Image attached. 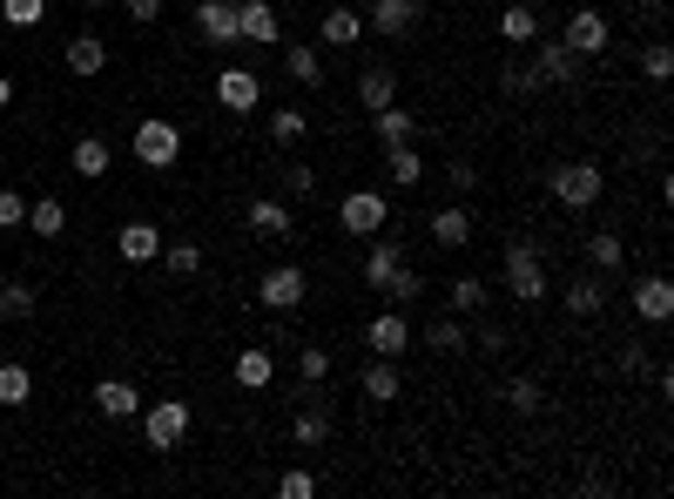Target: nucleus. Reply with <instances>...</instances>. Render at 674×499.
<instances>
[{"mask_svg": "<svg viewBox=\"0 0 674 499\" xmlns=\"http://www.w3.org/2000/svg\"><path fill=\"white\" fill-rule=\"evenodd\" d=\"M506 405H512V412H527V418H533V412L546 405V392L533 385V378H512V392H506Z\"/></svg>", "mask_w": 674, "mask_h": 499, "instance_id": "49530a36", "label": "nucleus"}, {"mask_svg": "<svg viewBox=\"0 0 674 499\" xmlns=\"http://www.w3.org/2000/svg\"><path fill=\"white\" fill-rule=\"evenodd\" d=\"M61 61H68V74H102V68H108V48H102V34H74Z\"/></svg>", "mask_w": 674, "mask_h": 499, "instance_id": "cd10ccee", "label": "nucleus"}, {"mask_svg": "<svg viewBox=\"0 0 674 499\" xmlns=\"http://www.w3.org/2000/svg\"><path fill=\"white\" fill-rule=\"evenodd\" d=\"M42 14H48V0H0V21L8 27H42Z\"/></svg>", "mask_w": 674, "mask_h": 499, "instance_id": "79ce46f5", "label": "nucleus"}, {"mask_svg": "<svg viewBox=\"0 0 674 499\" xmlns=\"http://www.w3.org/2000/svg\"><path fill=\"white\" fill-rule=\"evenodd\" d=\"M122 8H129V14H135V21H142V27H149V21H155V14H163V0H122Z\"/></svg>", "mask_w": 674, "mask_h": 499, "instance_id": "3c124183", "label": "nucleus"}, {"mask_svg": "<svg viewBox=\"0 0 674 499\" xmlns=\"http://www.w3.org/2000/svg\"><path fill=\"white\" fill-rule=\"evenodd\" d=\"M391 102H399V74H391L385 61H371V68L358 74V108L378 115V108H391Z\"/></svg>", "mask_w": 674, "mask_h": 499, "instance_id": "dca6fc26", "label": "nucleus"}, {"mask_svg": "<svg viewBox=\"0 0 674 499\" xmlns=\"http://www.w3.org/2000/svg\"><path fill=\"white\" fill-rule=\"evenodd\" d=\"M163 263L176 277H196V271H203V243H163Z\"/></svg>", "mask_w": 674, "mask_h": 499, "instance_id": "ea45409f", "label": "nucleus"}, {"mask_svg": "<svg viewBox=\"0 0 674 499\" xmlns=\"http://www.w3.org/2000/svg\"><path fill=\"white\" fill-rule=\"evenodd\" d=\"M560 304H567L574 318H601V311H607V284H601V271H593V277H574V284L560 290Z\"/></svg>", "mask_w": 674, "mask_h": 499, "instance_id": "412c9836", "label": "nucleus"}, {"mask_svg": "<svg viewBox=\"0 0 674 499\" xmlns=\"http://www.w3.org/2000/svg\"><path fill=\"white\" fill-rule=\"evenodd\" d=\"M310 135V122H304V108H276L270 115V142H284V148H297Z\"/></svg>", "mask_w": 674, "mask_h": 499, "instance_id": "4c0bfd02", "label": "nucleus"}, {"mask_svg": "<svg viewBox=\"0 0 674 499\" xmlns=\"http://www.w3.org/2000/svg\"><path fill=\"white\" fill-rule=\"evenodd\" d=\"M142 426H149V445H155V452H176V445L189 439V405H182V399H155V405H142Z\"/></svg>", "mask_w": 674, "mask_h": 499, "instance_id": "423d86ee", "label": "nucleus"}, {"mask_svg": "<svg viewBox=\"0 0 674 499\" xmlns=\"http://www.w3.org/2000/svg\"><path fill=\"white\" fill-rule=\"evenodd\" d=\"M250 229H257V237H291V203L257 197V203H250Z\"/></svg>", "mask_w": 674, "mask_h": 499, "instance_id": "c756f323", "label": "nucleus"}, {"mask_svg": "<svg viewBox=\"0 0 674 499\" xmlns=\"http://www.w3.org/2000/svg\"><path fill=\"white\" fill-rule=\"evenodd\" d=\"M506 290L520 297V304H546V263H540V243H506Z\"/></svg>", "mask_w": 674, "mask_h": 499, "instance_id": "f03ea898", "label": "nucleus"}, {"mask_svg": "<svg viewBox=\"0 0 674 499\" xmlns=\"http://www.w3.org/2000/svg\"><path fill=\"white\" fill-rule=\"evenodd\" d=\"M216 102H223L229 115H257V102H263V74H250V68H223V74H216Z\"/></svg>", "mask_w": 674, "mask_h": 499, "instance_id": "1a4fd4ad", "label": "nucleus"}, {"mask_svg": "<svg viewBox=\"0 0 674 499\" xmlns=\"http://www.w3.org/2000/svg\"><path fill=\"white\" fill-rule=\"evenodd\" d=\"M446 311H459V318H480V311H486V284L472 277V271H459V277L446 284Z\"/></svg>", "mask_w": 674, "mask_h": 499, "instance_id": "a878e982", "label": "nucleus"}, {"mask_svg": "<svg viewBox=\"0 0 674 499\" xmlns=\"http://www.w3.org/2000/svg\"><path fill=\"white\" fill-rule=\"evenodd\" d=\"M82 8H88V14H102V8H108V0H82Z\"/></svg>", "mask_w": 674, "mask_h": 499, "instance_id": "5fc2aeb1", "label": "nucleus"}, {"mask_svg": "<svg viewBox=\"0 0 674 499\" xmlns=\"http://www.w3.org/2000/svg\"><path fill=\"white\" fill-rule=\"evenodd\" d=\"M304 297H310V271H304V263H276V271L257 277V304L276 311V318H291Z\"/></svg>", "mask_w": 674, "mask_h": 499, "instance_id": "7ed1b4c3", "label": "nucleus"}, {"mask_svg": "<svg viewBox=\"0 0 674 499\" xmlns=\"http://www.w3.org/2000/svg\"><path fill=\"white\" fill-rule=\"evenodd\" d=\"M27 229H34V237H61V229H68V203H55V197L27 203Z\"/></svg>", "mask_w": 674, "mask_h": 499, "instance_id": "e433bc0d", "label": "nucleus"}, {"mask_svg": "<svg viewBox=\"0 0 674 499\" xmlns=\"http://www.w3.org/2000/svg\"><path fill=\"white\" fill-rule=\"evenodd\" d=\"M601 189H607V176H601V163H560V169H553L546 176V197L553 203H560V210H593V203H601Z\"/></svg>", "mask_w": 674, "mask_h": 499, "instance_id": "f257e3e1", "label": "nucleus"}, {"mask_svg": "<svg viewBox=\"0 0 674 499\" xmlns=\"http://www.w3.org/2000/svg\"><path fill=\"white\" fill-rule=\"evenodd\" d=\"M95 405H102V418H135L142 392L129 385V378H95Z\"/></svg>", "mask_w": 674, "mask_h": 499, "instance_id": "a211bd4d", "label": "nucleus"}, {"mask_svg": "<svg viewBox=\"0 0 674 499\" xmlns=\"http://www.w3.org/2000/svg\"><path fill=\"white\" fill-rule=\"evenodd\" d=\"M0 318H34V284H0Z\"/></svg>", "mask_w": 674, "mask_h": 499, "instance_id": "a18cd8bd", "label": "nucleus"}, {"mask_svg": "<svg viewBox=\"0 0 674 499\" xmlns=\"http://www.w3.org/2000/svg\"><path fill=\"white\" fill-rule=\"evenodd\" d=\"M371 129H378V142H385V148H405V142H418V115L391 102V108H378V115H371Z\"/></svg>", "mask_w": 674, "mask_h": 499, "instance_id": "aec40b11", "label": "nucleus"}, {"mask_svg": "<svg viewBox=\"0 0 674 499\" xmlns=\"http://www.w3.org/2000/svg\"><path fill=\"white\" fill-rule=\"evenodd\" d=\"M399 263H405V250L391 243V237H378V243L365 250V290H385V284H391V271H399Z\"/></svg>", "mask_w": 674, "mask_h": 499, "instance_id": "393cba45", "label": "nucleus"}, {"mask_svg": "<svg viewBox=\"0 0 674 499\" xmlns=\"http://www.w3.org/2000/svg\"><path fill=\"white\" fill-rule=\"evenodd\" d=\"M499 41H512V48H533L540 41V14L527 8V0H512V8L499 14Z\"/></svg>", "mask_w": 674, "mask_h": 499, "instance_id": "b1692460", "label": "nucleus"}, {"mask_svg": "<svg viewBox=\"0 0 674 499\" xmlns=\"http://www.w3.org/2000/svg\"><path fill=\"white\" fill-rule=\"evenodd\" d=\"M196 34H203L210 48L244 41V34H236V0H196Z\"/></svg>", "mask_w": 674, "mask_h": 499, "instance_id": "ddd939ff", "label": "nucleus"}, {"mask_svg": "<svg viewBox=\"0 0 674 499\" xmlns=\"http://www.w3.org/2000/svg\"><path fill=\"white\" fill-rule=\"evenodd\" d=\"M560 41L580 55V61H593V55H607V41H614V27H607V14L601 8H580L567 27H560Z\"/></svg>", "mask_w": 674, "mask_h": 499, "instance_id": "6e6552de", "label": "nucleus"}, {"mask_svg": "<svg viewBox=\"0 0 674 499\" xmlns=\"http://www.w3.org/2000/svg\"><path fill=\"white\" fill-rule=\"evenodd\" d=\"M546 82H540V68L533 61H512V68H499V95L506 102H527V95H540Z\"/></svg>", "mask_w": 674, "mask_h": 499, "instance_id": "2f4dec72", "label": "nucleus"}, {"mask_svg": "<svg viewBox=\"0 0 674 499\" xmlns=\"http://www.w3.org/2000/svg\"><path fill=\"white\" fill-rule=\"evenodd\" d=\"M297 371H304V385H324V378H331V352H324V344H304Z\"/></svg>", "mask_w": 674, "mask_h": 499, "instance_id": "37998d69", "label": "nucleus"}, {"mask_svg": "<svg viewBox=\"0 0 674 499\" xmlns=\"http://www.w3.org/2000/svg\"><path fill=\"white\" fill-rule=\"evenodd\" d=\"M236 34L257 41V48H276V41H284V21H276L270 0H236Z\"/></svg>", "mask_w": 674, "mask_h": 499, "instance_id": "9d476101", "label": "nucleus"}, {"mask_svg": "<svg viewBox=\"0 0 674 499\" xmlns=\"http://www.w3.org/2000/svg\"><path fill=\"white\" fill-rule=\"evenodd\" d=\"M27 399H34V371L21 358H8L0 365V405H27Z\"/></svg>", "mask_w": 674, "mask_h": 499, "instance_id": "c9c22d12", "label": "nucleus"}, {"mask_svg": "<svg viewBox=\"0 0 674 499\" xmlns=\"http://www.w3.org/2000/svg\"><path fill=\"white\" fill-rule=\"evenodd\" d=\"M115 257H122V263H155V257H163V229H155V223H122V229H115Z\"/></svg>", "mask_w": 674, "mask_h": 499, "instance_id": "4468645a", "label": "nucleus"}, {"mask_svg": "<svg viewBox=\"0 0 674 499\" xmlns=\"http://www.w3.org/2000/svg\"><path fill=\"white\" fill-rule=\"evenodd\" d=\"M418 290H425V277L412 271V263H399V271H391V284H385V297H391V311H405V304H418Z\"/></svg>", "mask_w": 674, "mask_h": 499, "instance_id": "58836bf2", "label": "nucleus"}, {"mask_svg": "<svg viewBox=\"0 0 674 499\" xmlns=\"http://www.w3.org/2000/svg\"><path fill=\"white\" fill-rule=\"evenodd\" d=\"M431 243H439V250H465V243H472V210H465V203H446L439 216H431Z\"/></svg>", "mask_w": 674, "mask_h": 499, "instance_id": "6ab92c4d", "label": "nucleus"}, {"mask_svg": "<svg viewBox=\"0 0 674 499\" xmlns=\"http://www.w3.org/2000/svg\"><path fill=\"white\" fill-rule=\"evenodd\" d=\"M533 48H540V55H533V68H540V82H546V88H574V82H580V55L560 41V34H540Z\"/></svg>", "mask_w": 674, "mask_h": 499, "instance_id": "0eeeda50", "label": "nucleus"}, {"mask_svg": "<svg viewBox=\"0 0 674 499\" xmlns=\"http://www.w3.org/2000/svg\"><path fill=\"white\" fill-rule=\"evenodd\" d=\"M634 311H641L648 324H667L674 318V284L654 271V277H641V284H634Z\"/></svg>", "mask_w": 674, "mask_h": 499, "instance_id": "f3484780", "label": "nucleus"}, {"mask_svg": "<svg viewBox=\"0 0 674 499\" xmlns=\"http://www.w3.org/2000/svg\"><path fill=\"white\" fill-rule=\"evenodd\" d=\"M641 74H648V82L661 88L667 74H674V48H667V41H648V48H641Z\"/></svg>", "mask_w": 674, "mask_h": 499, "instance_id": "a19ab883", "label": "nucleus"}, {"mask_svg": "<svg viewBox=\"0 0 674 499\" xmlns=\"http://www.w3.org/2000/svg\"><path fill=\"white\" fill-rule=\"evenodd\" d=\"M587 257H593V271H620V263H627V243H620V229H593V237H587Z\"/></svg>", "mask_w": 674, "mask_h": 499, "instance_id": "7c9ffc66", "label": "nucleus"}, {"mask_svg": "<svg viewBox=\"0 0 674 499\" xmlns=\"http://www.w3.org/2000/svg\"><path fill=\"white\" fill-rule=\"evenodd\" d=\"M276 492H284V499H310V492H317V473H310V466H291L284 479H276Z\"/></svg>", "mask_w": 674, "mask_h": 499, "instance_id": "de8ad7c7", "label": "nucleus"}, {"mask_svg": "<svg viewBox=\"0 0 674 499\" xmlns=\"http://www.w3.org/2000/svg\"><path fill=\"white\" fill-rule=\"evenodd\" d=\"M385 176L399 182V189H418V182H425V156H418L412 142H405V148H385Z\"/></svg>", "mask_w": 674, "mask_h": 499, "instance_id": "c85d7f7f", "label": "nucleus"}, {"mask_svg": "<svg viewBox=\"0 0 674 499\" xmlns=\"http://www.w3.org/2000/svg\"><path fill=\"white\" fill-rule=\"evenodd\" d=\"M129 148H135L142 169H176V156H182V129L163 122V115H149V122L129 135Z\"/></svg>", "mask_w": 674, "mask_h": 499, "instance_id": "20e7f679", "label": "nucleus"}, {"mask_svg": "<svg viewBox=\"0 0 674 499\" xmlns=\"http://www.w3.org/2000/svg\"><path fill=\"white\" fill-rule=\"evenodd\" d=\"M446 182H452V189H472L480 176H472V163H452V169H446Z\"/></svg>", "mask_w": 674, "mask_h": 499, "instance_id": "603ef678", "label": "nucleus"}, {"mask_svg": "<svg viewBox=\"0 0 674 499\" xmlns=\"http://www.w3.org/2000/svg\"><path fill=\"white\" fill-rule=\"evenodd\" d=\"M14 102V82H8V74H0V108H8Z\"/></svg>", "mask_w": 674, "mask_h": 499, "instance_id": "864d4df0", "label": "nucleus"}, {"mask_svg": "<svg viewBox=\"0 0 674 499\" xmlns=\"http://www.w3.org/2000/svg\"><path fill=\"white\" fill-rule=\"evenodd\" d=\"M270 378H276V358L263 352V344H250V352H236V385H244V392H263Z\"/></svg>", "mask_w": 674, "mask_h": 499, "instance_id": "bb28decb", "label": "nucleus"}, {"mask_svg": "<svg viewBox=\"0 0 674 499\" xmlns=\"http://www.w3.org/2000/svg\"><path fill=\"white\" fill-rule=\"evenodd\" d=\"M338 223H344V237H378V229L391 223L385 189H351V197L338 203Z\"/></svg>", "mask_w": 674, "mask_h": 499, "instance_id": "39448f33", "label": "nucleus"}, {"mask_svg": "<svg viewBox=\"0 0 674 499\" xmlns=\"http://www.w3.org/2000/svg\"><path fill=\"white\" fill-rule=\"evenodd\" d=\"M108 163H115V148H108L102 135H82V142H74V176H108Z\"/></svg>", "mask_w": 674, "mask_h": 499, "instance_id": "72a5a7b5", "label": "nucleus"}, {"mask_svg": "<svg viewBox=\"0 0 674 499\" xmlns=\"http://www.w3.org/2000/svg\"><path fill=\"white\" fill-rule=\"evenodd\" d=\"M620 371L641 378V371H648V344H627V352H620Z\"/></svg>", "mask_w": 674, "mask_h": 499, "instance_id": "8fccbe9b", "label": "nucleus"}, {"mask_svg": "<svg viewBox=\"0 0 674 499\" xmlns=\"http://www.w3.org/2000/svg\"><path fill=\"white\" fill-rule=\"evenodd\" d=\"M284 74H291V82H304V88H317V82H324V61H317V48L291 41V48H284Z\"/></svg>", "mask_w": 674, "mask_h": 499, "instance_id": "473e14b6", "label": "nucleus"}, {"mask_svg": "<svg viewBox=\"0 0 674 499\" xmlns=\"http://www.w3.org/2000/svg\"><path fill=\"white\" fill-rule=\"evenodd\" d=\"M291 439H297L304 452H317V445L331 439V405H324V399H310V405H304V412L291 418Z\"/></svg>", "mask_w": 674, "mask_h": 499, "instance_id": "4be33fe9", "label": "nucleus"}, {"mask_svg": "<svg viewBox=\"0 0 674 499\" xmlns=\"http://www.w3.org/2000/svg\"><path fill=\"white\" fill-rule=\"evenodd\" d=\"M465 344H472V331H465V318H459V311H446V318H431V324H425V352H431V358H459Z\"/></svg>", "mask_w": 674, "mask_h": 499, "instance_id": "2eb2a0df", "label": "nucleus"}, {"mask_svg": "<svg viewBox=\"0 0 674 499\" xmlns=\"http://www.w3.org/2000/svg\"><path fill=\"white\" fill-rule=\"evenodd\" d=\"M317 34H324L331 48H358V41H365V14H358V8H331L324 21H317Z\"/></svg>", "mask_w": 674, "mask_h": 499, "instance_id": "5701e85b", "label": "nucleus"}, {"mask_svg": "<svg viewBox=\"0 0 674 499\" xmlns=\"http://www.w3.org/2000/svg\"><path fill=\"white\" fill-rule=\"evenodd\" d=\"M365 399H378V405H391V399H399V358H378V365H365Z\"/></svg>", "mask_w": 674, "mask_h": 499, "instance_id": "f704fd0d", "label": "nucleus"}, {"mask_svg": "<svg viewBox=\"0 0 674 499\" xmlns=\"http://www.w3.org/2000/svg\"><path fill=\"white\" fill-rule=\"evenodd\" d=\"M27 223V197L21 189H0V229H21Z\"/></svg>", "mask_w": 674, "mask_h": 499, "instance_id": "09e8293b", "label": "nucleus"}, {"mask_svg": "<svg viewBox=\"0 0 674 499\" xmlns=\"http://www.w3.org/2000/svg\"><path fill=\"white\" fill-rule=\"evenodd\" d=\"M418 21H425V14H418V0H371V14H365V27H371V34H385V41H405Z\"/></svg>", "mask_w": 674, "mask_h": 499, "instance_id": "f8f14e48", "label": "nucleus"}, {"mask_svg": "<svg viewBox=\"0 0 674 499\" xmlns=\"http://www.w3.org/2000/svg\"><path fill=\"white\" fill-rule=\"evenodd\" d=\"M284 197H291V203H310V197H317V169H310V163H291V169H284Z\"/></svg>", "mask_w": 674, "mask_h": 499, "instance_id": "c03bdc74", "label": "nucleus"}, {"mask_svg": "<svg viewBox=\"0 0 674 499\" xmlns=\"http://www.w3.org/2000/svg\"><path fill=\"white\" fill-rule=\"evenodd\" d=\"M365 344H371L378 358H405L418 337H412V318H405V311H385V318H371V324H365Z\"/></svg>", "mask_w": 674, "mask_h": 499, "instance_id": "9b49d317", "label": "nucleus"}]
</instances>
